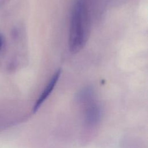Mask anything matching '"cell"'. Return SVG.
I'll return each instance as SVG.
<instances>
[{
  "label": "cell",
  "instance_id": "6da1fadb",
  "mask_svg": "<svg viewBox=\"0 0 148 148\" xmlns=\"http://www.w3.org/2000/svg\"><path fill=\"white\" fill-rule=\"evenodd\" d=\"M90 32V17L85 0H76L72 9L68 46L71 53L82 50L87 43Z\"/></svg>",
  "mask_w": 148,
  "mask_h": 148
},
{
  "label": "cell",
  "instance_id": "7a4b0ae2",
  "mask_svg": "<svg viewBox=\"0 0 148 148\" xmlns=\"http://www.w3.org/2000/svg\"><path fill=\"white\" fill-rule=\"evenodd\" d=\"M61 73V69H59L57 71H56L53 74V75L51 76L48 83L45 86V88L43 89V91L41 92L40 95H39L38 99L36 100L34 106V108L32 109V112L34 113H35L38 110V109H39L40 106L42 105V103L44 102V101L50 95V94L54 90L57 83L58 81Z\"/></svg>",
  "mask_w": 148,
  "mask_h": 148
},
{
  "label": "cell",
  "instance_id": "3957f363",
  "mask_svg": "<svg viewBox=\"0 0 148 148\" xmlns=\"http://www.w3.org/2000/svg\"><path fill=\"white\" fill-rule=\"evenodd\" d=\"M101 107L96 104H91L86 110L84 113V121L89 126L95 125L101 119Z\"/></svg>",
  "mask_w": 148,
  "mask_h": 148
},
{
  "label": "cell",
  "instance_id": "277c9868",
  "mask_svg": "<svg viewBox=\"0 0 148 148\" xmlns=\"http://www.w3.org/2000/svg\"><path fill=\"white\" fill-rule=\"evenodd\" d=\"M94 96V91L92 87H86L80 90L76 95V100L79 103H86L90 101Z\"/></svg>",
  "mask_w": 148,
  "mask_h": 148
},
{
  "label": "cell",
  "instance_id": "5b68a950",
  "mask_svg": "<svg viewBox=\"0 0 148 148\" xmlns=\"http://www.w3.org/2000/svg\"><path fill=\"white\" fill-rule=\"evenodd\" d=\"M2 43H3V42H2V38L1 36H0V49H1V47H2Z\"/></svg>",
  "mask_w": 148,
  "mask_h": 148
}]
</instances>
